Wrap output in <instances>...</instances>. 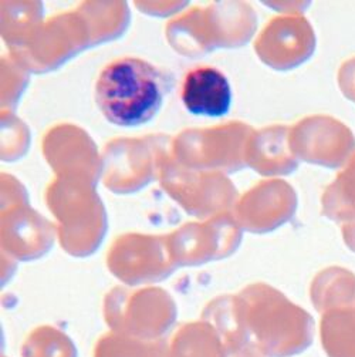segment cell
<instances>
[{"label": "cell", "mask_w": 355, "mask_h": 357, "mask_svg": "<svg viewBox=\"0 0 355 357\" xmlns=\"http://www.w3.org/2000/svg\"><path fill=\"white\" fill-rule=\"evenodd\" d=\"M165 79L151 63L138 57H121L106 64L95 83L100 112L118 127H139L161 110Z\"/></svg>", "instance_id": "6da1fadb"}, {"label": "cell", "mask_w": 355, "mask_h": 357, "mask_svg": "<svg viewBox=\"0 0 355 357\" xmlns=\"http://www.w3.org/2000/svg\"><path fill=\"white\" fill-rule=\"evenodd\" d=\"M185 109L200 117H225L232 107V87L228 77L215 67H198L185 76L181 87Z\"/></svg>", "instance_id": "7a4b0ae2"}, {"label": "cell", "mask_w": 355, "mask_h": 357, "mask_svg": "<svg viewBox=\"0 0 355 357\" xmlns=\"http://www.w3.org/2000/svg\"><path fill=\"white\" fill-rule=\"evenodd\" d=\"M317 139L308 157L323 165L337 168L348 164L355 155V137L352 131L334 119H320L314 124Z\"/></svg>", "instance_id": "3957f363"}, {"label": "cell", "mask_w": 355, "mask_h": 357, "mask_svg": "<svg viewBox=\"0 0 355 357\" xmlns=\"http://www.w3.org/2000/svg\"><path fill=\"white\" fill-rule=\"evenodd\" d=\"M323 204L326 215L341 225L347 246L355 252V155L327 190Z\"/></svg>", "instance_id": "277c9868"}, {"label": "cell", "mask_w": 355, "mask_h": 357, "mask_svg": "<svg viewBox=\"0 0 355 357\" xmlns=\"http://www.w3.org/2000/svg\"><path fill=\"white\" fill-rule=\"evenodd\" d=\"M338 83L342 94L355 102V57L342 64L338 75Z\"/></svg>", "instance_id": "5b68a950"}]
</instances>
